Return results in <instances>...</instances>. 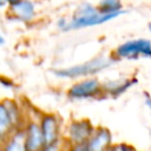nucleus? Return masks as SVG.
<instances>
[{"label":"nucleus","mask_w":151,"mask_h":151,"mask_svg":"<svg viewBox=\"0 0 151 151\" xmlns=\"http://www.w3.org/2000/svg\"><path fill=\"white\" fill-rule=\"evenodd\" d=\"M124 13H126V11L123 9V11L117 12V13L106 14V13H101L98 9V7H94L91 4H83L77 8L72 20L70 22H67L64 31L79 29V28L101 25V24H105L107 21H111V20L120 17Z\"/></svg>","instance_id":"nucleus-1"},{"label":"nucleus","mask_w":151,"mask_h":151,"mask_svg":"<svg viewBox=\"0 0 151 151\" xmlns=\"http://www.w3.org/2000/svg\"><path fill=\"white\" fill-rule=\"evenodd\" d=\"M114 58H109V57H96L84 64L76 65L68 68H63V70H55L54 74L61 78H78V77H86V76H92L96 73H99L106 68H109L113 63Z\"/></svg>","instance_id":"nucleus-2"},{"label":"nucleus","mask_w":151,"mask_h":151,"mask_svg":"<svg viewBox=\"0 0 151 151\" xmlns=\"http://www.w3.org/2000/svg\"><path fill=\"white\" fill-rule=\"evenodd\" d=\"M150 58L151 59V40L146 38H137L126 40L125 42L118 45L113 52V58L136 60L138 58Z\"/></svg>","instance_id":"nucleus-3"},{"label":"nucleus","mask_w":151,"mask_h":151,"mask_svg":"<svg viewBox=\"0 0 151 151\" xmlns=\"http://www.w3.org/2000/svg\"><path fill=\"white\" fill-rule=\"evenodd\" d=\"M103 91V84L97 78H90L74 84L70 88L68 96L73 99H86L97 97Z\"/></svg>","instance_id":"nucleus-4"},{"label":"nucleus","mask_w":151,"mask_h":151,"mask_svg":"<svg viewBox=\"0 0 151 151\" xmlns=\"http://www.w3.org/2000/svg\"><path fill=\"white\" fill-rule=\"evenodd\" d=\"M90 151H109L112 146V133L106 127L94 129L92 136L87 142Z\"/></svg>","instance_id":"nucleus-5"},{"label":"nucleus","mask_w":151,"mask_h":151,"mask_svg":"<svg viewBox=\"0 0 151 151\" xmlns=\"http://www.w3.org/2000/svg\"><path fill=\"white\" fill-rule=\"evenodd\" d=\"M94 129L88 120L73 122L70 126V139L73 144L87 143Z\"/></svg>","instance_id":"nucleus-6"},{"label":"nucleus","mask_w":151,"mask_h":151,"mask_svg":"<svg viewBox=\"0 0 151 151\" xmlns=\"http://www.w3.org/2000/svg\"><path fill=\"white\" fill-rule=\"evenodd\" d=\"M134 83H136V79H131V78H120V79L109 80L105 84H103V90L111 97L116 98L125 93Z\"/></svg>","instance_id":"nucleus-7"},{"label":"nucleus","mask_w":151,"mask_h":151,"mask_svg":"<svg viewBox=\"0 0 151 151\" xmlns=\"http://www.w3.org/2000/svg\"><path fill=\"white\" fill-rule=\"evenodd\" d=\"M45 145L41 126L29 124L26 131V146L28 151H38Z\"/></svg>","instance_id":"nucleus-8"},{"label":"nucleus","mask_w":151,"mask_h":151,"mask_svg":"<svg viewBox=\"0 0 151 151\" xmlns=\"http://www.w3.org/2000/svg\"><path fill=\"white\" fill-rule=\"evenodd\" d=\"M41 130L44 134V140H45V146L51 145L57 143L58 138V123L54 117H45L41 123Z\"/></svg>","instance_id":"nucleus-9"},{"label":"nucleus","mask_w":151,"mask_h":151,"mask_svg":"<svg viewBox=\"0 0 151 151\" xmlns=\"http://www.w3.org/2000/svg\"><path fill=\"white\" fill-rule=\"evenodd\" d=\"M12 9L17 18L22 21H29L34 15V5L29 0H20L18 4L12 6Z\"/></svg>","instance_id":"nucleus-10"},{"label":"nucleus","mask_w":151,"mask_h":151,"mask_svg":"<svg viewBox=\"0 0 151 151\" xmlns=\"http://www.w3.org/2000/svg\"><path fill=\"white\" fill-rule=\"evenodd\" d=\"M5 151H28L26 146V133H17L7 144Z\"/></svg>","instance_id":"nucleus-11"},{"label":"nucleus","mask_w":151,"mask_h":151,"mask_svg":"<svg viewBox=\"0 0 151 151\" xmlns=\"http://www.w3.org/2000/svg\"><path fill=\"white\" fill-rule=\"evenodd\" d=\"M97 7L101 13L106 14L123 11V4L120 0H100Z\"/></svg>","instance_id":"nucleus-12"},{"label":"nucleus","mask_w":151,"mask_h":151,"mask_svg":"<svg viewBox=\"0 0 151 151\" xmlns=\"http://www.w3.org/2000/svg\"><path fill=\"white\" fill-rule=\"evenodd\" d=\"M12 124L13 123H12L8 109L4 104H0V136L5 134L9 130Z\"/></svg>","instance_id":"nucleus-13"},{"label":"nucleus","mask_w":151,"mask_h":151,"mask_svg":"<svg viewBox=\"0 0 151 151\" xmlns=\"http://www.w3.org/2000/svg\"><path fill=\"white\" fill-rule=\"evenodd\" d=\"M72 151H90L87 143H80V144H74Z\"/></svg>","instance_id":"nucleus-14"},{"label":"nucleus","mask_w":151,"mask_h":151,"mask_svg":"<svg viewBox=\"0 0 151 151\" xmlns=\"http://www.w3.org/2000/svg\"><path fill=\"white\" fill-rule=\"evenodd\" d=\"M144 103H145V106L149 109L150 114H151V96L147 92H144Z\"/></svg>","instance_id":"nucleus-15"},{"label":"nucleus","mask_w":151,"mask_h":151,"mask_svg":"<svg viewBox=\"0 0 151 151\" xmlns=\"http://www.w3.org/2000/svg\"><path fill=\"white\" fill-rule=\"evenodd\" d=\"M42 151H59V147H58V144L54 143V144H51V145H46Z\"/></svg>","instance_id":"nucleus-16"},{"label":"nucleus","mask_w":151,"mask_h":151,"mask_svg":"<svg viewBox=\"0 0 151 151\" xmlns=\"http://www.w3.org/2000/svg\"><path fill=\"white\" fill-rule=\"evenodd\" d=\"M109 151H122V149H120V144L112 145V146L109 149Z\"/></svg>","instance_id":"nucleus-17"},{"label":"nucleus","mask_w":151,"mask_h":151,"mask_svg":"<svg viewBox=\"0 0 151 151\" xmlns=\"http://www.w3.org/2000/svg\"><path fill=\"white\" fill-rule=\"evenodd\" d=\"M6 1H7V2L11 5V7H12V6H14L15 4H18L20 0H6Z\"/></svg>","instance_id":"nucleus-18"},{"label":"nucleus","mask_w":151,"mask_h":151,"mask_svg":"<svg viewBox=\"0 0 151 151\" xmlns=\"http://www.w3.org/2000/svg\"><path fill=\"white\" fill-rule=\"evenodd\" d=\"M7 1L6 0H0V7H2V6H5V4H6Z\"/></svg>","instance_id":"nucleus-19"},{"label":"nucleus","mask_w":151,"mask_h":151,"mask_svg":"<svg viewBox=\"0 0 151 151\" xmlns=\"http://www.w3.org/2000/svg\"><path fill=\"white\" fill-rule=\"evenodd\" d=\"M5 42V40H4V38H2V35L0 34V45H2Z\"/></svg>","instance_id":"nucleus-20"},{"label":"nucleus","mask_w":151,"mask_h":151,"mask_svg":"<svg viewBox=\"0 0 151 151\" xmlns=\"http://www.w3.org/2000/svg\"><path fill=\"white\" fill-rule=\"evenodd\" d=\"M147 28H149V31H150V33H151V22H149V25H147Z\"/></svg>","instance_id":"nucleus-21"}]
</instances>
